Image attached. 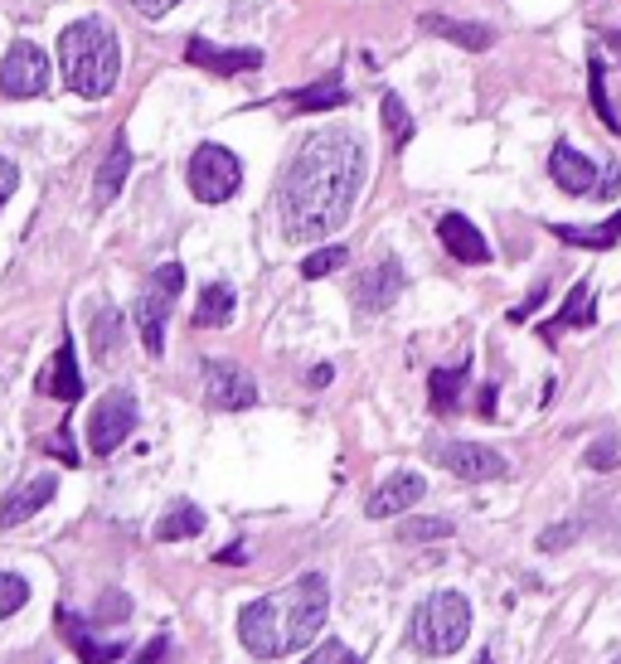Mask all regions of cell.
I'll return each mask as SVG.
<instances>
[{"mask_svg": "<svg viewBox=\"0 0 621 664\" xmlns=\"http://www.w3.org/2000/svg\"><path fill=\"white\" fill-rule=\"evenodd\" d=\"M331 378H335V368H331V364H315V368H311V388H325Z\"/></svg>", "mask_w": 621, "mask_h": 664, "instance_id": "b9f144b4", "label": "cell"}, {"mask_svg": "<svg viewBox=\"0 0 621 664\" xmlns=\"http://www.w3.org/2000/svg\"><path fill=\"white\" fill-rule=\"evenodd\" d=\"M301 664H364V655H355V650L340 645V641H325V645H315Z\"/></svg>", "mask_w": 621, "mask_h": 664, "instance_id": "836d02e7", "label": "cell"}, {"mask_svg": "<svg viewBox=\"0 0 621 664\" xmlns=\"http://www.w3.org/2000/svg\"><path fill=\"white\" fill-rule=\"evenodd\" d=\"M131 6L141 10V15H151V20H161V15H170V10L180 6V0H131Z\"/></svg>", "mask_w": 621, "mask_h": 664, "instance_id": "60d3db41", "label": "cell"}, {"mask_svg": "<svg viewBox=\"0 0 621 664\" xmlns=\"http://www.w3.org/2000/svg\"><path fill=\"white\" fill-rule=\"evenodd\" d=\"M471 635V601L461 592H432L413 607L408 641L418 655H457Z\"/></svg>", "mask_w": 621, "mask_h": 664, "instance_id": "277c9868", "label": "cell"}, {"mask_svg": "<svg viewBox=\"0 0 621 664\" xmlns=\"http://www.w3.org/2000/svg\"><path fill=\"white\" fill-rule=\"evenodd\" d=\"M477 664H495V655H481V660H477Z\"/></svg>", "mask_w": 621, "mask_h": 664, "instance_id": "ee69618b", "label": "cell"}, {"mask_svg": "<svg viewBox=\"0 0 621 664\" xmlns=\"http://www.w3.org/2000/svg\"><path fill=\"white\" fill-rule=\"evenodd\" d=\"M49 78H54V68H49V54L40 44L20 40L10 44V54L0 58V93L10 97V103H30V97H44L49 93Z\"/></svg>", "mask_w": 621, "mask_h": 664, "instance_id": "ba28073f", "label": "cell"}, {"mask_svg": "<svg viewBox=\"0 0 621 664\" xmlns=\"http://www.w3.org/2000/svg\"><path fill=\"white\" fill-rule=\"evenodd\" d=\"M592 194H598V200H617V194H621V161H607L602 165L598 190H592Z\"/></svg>", "mask_w": 621, "mask_h": 664, "instance_id": "d590c367", "label": "cell"}, {"mask_svg": "<svg viewBox=\"0 0 621 664\" xmlns=\"http://www.w3.org/2000/svg\"><path fill=\"white\" fill-rule=\"evenodd\" d=\"M24 601H30V582H24V577H15V572H0V621L15 617Z\"/></svg>", "mask_w": 621, "mask_h": 664, "instance_id": "d6a6232c", "label": "cell"}, {"mask_svg": "<svg viewBox=\"0 0 621 664\" xmlns=\"http://www.w3.org/2000/svg\"><path fill=\"white\" fill-rule=\"evenodd\" d=\"M428 457L442 465L447 475H457V481H471V485L501 481V475H510V461H505L495 447H481V441H437Z\"/></svg>", "mask_w": 621, "mask_h": 664, "instance_id": "9c48e42d", "label": "cell"}, {"mask_svg": "<svg viewBox=\"0 0 621 664\" xmlns=\"http://www.w3.org/2000/svg\"><path fill=\"white\" fill-rule=\"evenodd\" d=\"M88 340H93V360L97 364H117L121 340H127V321H121V311H113V306H97L93 325H88Z\"/></svg>", "mask_w": 621, "mask_h": 664, "instance_id": "7402d4cb", "label": "cell"}, {"mask_svg": "<svg viewBox=\"0 0 621 664\" xmlns=\"http://www.w3.org/2000/svg\"><path fill=\"white\" fill-rule=\"evenodd\" d=\"M200 534H204V510L194 500H175L161 520H156V538H161V544H180V538H200Z\"/></svg>", "mask_w": 621, "mask_h": 664, "instance_id": "cb8c5ba5", "label": "cell"}, {"mask_svg": "<svg viewBox=\"0 0 621 664\" xmlns=\"http://www.w3.org/2000/svg\"><path fill=\"white\" fill-rule=\"evenodd\" d=\"M54 495H58V475H34V481L15 485L6 495V504H0V528H20L24 520H34Z\"/></svg>", "mask_w": 621, "mask_h": 664, "instance_id": "e0dca14e", "label": "cell"}, {"mask_svg": "<svg viewBox=\"0 0 621 664\" xmlns=\"http://www.w3.org/2000/svg\"><path fill=\"white\" fill-rule=\"evenodd\" d=\"M437 243H442V248L452 253L457 263H467V267L491 263V243H485V233L471 224L467 214H442V218H437Z\"/></svg>", "mask_w": 621, "mask_h": 664, "instance_id": "7c38bea8", "label": "cell"}, {"mask_svg": "<svg viewBox=\"0 0 621 664\" xmlns=\"http://www.w3.org/2000/svg\"><path fill=\"white\" fill-rule=\"evenodd\" d=\"M370 175V151L355 127H321L291 151L277 184L282 233L291 243H321L350 224Z\"/></svg>", "mask_w": 621, "mask_h": 664, "instance_id": "6da1fadb", "label": "cell"}, {"mask_svg": "<svg viewBox=\"0 0 621 664\" xmlns=\"http://www.w3.org/2000/svg\"><path fill=\"white\" fill-rule=\"evenodd\" d=\"M127 611H131V601H127V597H121V592H107L93 621H127Z\"/></svg>", "mask_w": 621, "mask_h": 664, "instance_id": "74e56055", "label": "cell"}, {"mask_svg": "<svg viewBox=\"0 0 621 664\" xmlns=\"http://www.w3.org/2000/svg\"><path fill=\"white\" fill-rule=\"evenodd\" d=\"M185 58H190L194 68L224 73V78L263 68V49H218V44H210V40H190V44H185Z\"/></svg>", "mask_w": 621, "mask_h": 664, "instance_id": "2e32d148", "label": "cell"}, {"mask_svg": "<svg viewBox=\"0 0 621 664\" xmlns=\"http://www.w3.org/2000/svg\"><path fill=\"white\" fill-rule=\"evenodd\" d=\"M379 117H384V131H388V141L404 151V146L413 141V117H408V107H404V97L398 93H384V103H379Z\"/></svg>", "mask_w": 621, "mask_h": 664, "instance_id": "f1b7e54d", "label": "cell"}, {"mask_svg": "<svg viewBox=\"0 0 621 664\" xmlns=\"http://www.w3.org/2000/svg\"><path fill=\"white\" fill-rule=\"evenodd\" d=\"M578 520H568V524H554V528H544L539 534V553H564L568 544H574V534H578Z\"/></svg>", "mask_w": 621, "mask_h": 664, "instance_id": "e575fe53", "label": "cell"}, {"mask_svg": "<svg viewBox=\"0 0 621 664\" xmlns=\"http://www.w3.org/2000/svg\"><path fill=\"white\" fill-rule=\"evenodd\" d=\"M15 190H20V170L10 165L6 156H0V204H6V200H10V194H15Z\"/></svg>", "mask_w": 621, "mask_h": 664, "instance_id": "ab89813d", "label": "cell"}, {"mask_svg": "<svg viewBox=\"0 0 621 664\" xmlns=\"http://www.w3.org/2000/svg\"><path fill=\"white\" fill-rule=\"evenodd\" d=\"M588 471H617L621 465V437H598L588 451H582Z\"/></svg>", "mask_w": 621, "mask_h": 664, "instance_id": "1f68e13d", "label": "cell"}, {"mask_svg": "<svg viewBox=\"0 0 621 664\" xmlns=\"http://www.w3.org/2000/svg\"><path fill=\"white\" fill-rule=\"evenodd\" d=\"M404 544H437V538H452V520H408L398 528Z\"/></svg>", "mask_w": 621, "mask_h": 664, "instance_id": "4dcf8cb0", "label": "cell"}, {"mask_svg": "<svg viewBox=\"0 0 621 664\" xmlns=\"http://www.w3.org/2000/svg\"><path fill=\"white\" fill-rule=\"evenodd\" d=\"M592 321H598V306H592V281H578V287L568 291L564 311H558L554 321L539 330V335H544V344H554L564 330H582V325H592Z\"/></svg>", "mask_w": 621, "mask_h": 664, "instance_id": "44dd1931", "label": "cell"}, {"mask_svg": "<svg viewBox=\"0 0 621 664\" xmlns=\"http://www.w3.org/2000/svg\"><path fill=\"white\" fill-rule=\"evenodd\" d=\"M131 175V141H127V131H117L113 146H107V161L97 165V180H93V204L97 208H107L121 194V184H127Z\"/></svg>", "mask_w": 621, "mask_h": 664, "instance_id": "ffe728a7", "label": "cell"}, {"mask_svg": "<svg viewBox=\"0 0 621 664\" xmlns=\"http://www.w3.org/2000/svg\"><path fill=\"white\" fill-rule=\"evenodd\" d=\"M345 263H350V248H340V243H325V248H311V253H307V263H301V277H307V281H321V277L340 272Z\"/></svg>", "mask_w": 621, "mask_h": 664, "instance_id": "f546056e", "label": "cell"}, {"mask_svg": "<svg viewBox=\"0 0 621 664\" xmlns=\"http://www.w3.org/2000/svg\"><path fill=\"white\" fill-rule=\"evenodd\" d=\"M481 413H485V417L495 413V388H485V393H481Z\"/></svg>", "mask_w": 621, "mask_h": 664, "instance_id": "7bdbcfd3", "label": "cell"}, {"mask_svg": "<svg viewBox=\"0 0 621 664\" xmlns=\"http://www.w3.org/2000/svg\"><path fill=\"white\" fill-rule=\"evenodd\" d=\"M461 388H467V364L432 368V374H428V398H432V413H437V417H452V413L461 408Z\"/></svg>", "mask_w": 621, "mask_h": 664, "instance_id": "d4e9b609", "label": "cell"}, {"mask_svg": "<svg viewBox=\"0 0 621 664\" xmlns=\"http://www.w3.org/2000/svg\"><path fill=\"white\" fill-rule=\"evenodd\" d=\"M58 73H64V83L78 97H107L117 88V73H121V44L113 34V24L107 20H73L64 34H58Z\"/></svg>", "mask_w": 621, "mask_h": 664, "instance_id": "3957f363", "label": "cell"}, {"mask_svg": "<svg viewBox=\"0 0 621 664\" xmlns=\"http://www.w3.org/2000/svg\"><path fill=\"white\" fill-rule=\"evenodd\" d=\"M238 311V297L228 281H210V287L200 291V301H194V325L200 330H224L228 321H234Z\"/></svg>", "mask_w": 621, "mask_h": 664, "instance_id": "603a6c76", "label": "cell"}, {"mask_svg": "<svg viewBox=\"0 0 621 664\" xmlns=\"http://www.w3.org/2000/svg\"><path fill=\"white\" fill-rule=\"evenodd\" d=\"M598 175H602V170L592 165L588 156L578 151V146L558 141L554 151H549V180H554L564 194H574V200H578V194H592V190H598Z\"/></svg>", "mask_w": 621, "mask_h": 664, "instance_id": "5bb4252c", "label": "cell"}, {"mask_svg": "<svg viewBox=\"0 0 621 664\" xmlns=\"http://www.w3.org/2000/svg\"><path fill=\"white\" fill-rule=\"evenodd\" d=\"M287 103H291V113H331V107L350 103V88L340 78H321V83H311V88L287 93Z\"/></svg>", "mask_w": 621, "mask_h": 664, "instance_id": "484cf974", "label": "cell"}, {"mask_svg": "<svg viewBox=\"0 0 621 664\" xmlns=\"http://www.w3.org/2000/svg\"><path fill=\"white\" fill-rule=\"evenodd\" d=\"M549 233H554V238H564V243H574V248H592V253H607V248H617V243H621V214H612V218H607V224H598V228L554 224Z\"/></svg>", "mask_w": 621, "mask_h": 664, "instance_id": "4316f807", "label": "cell"}, {"mask_svg": "<svg viewBox=\"0 0 621 664\" xmlns=\"http://www.w3.org/2000/svg\"><path fill=\"white\" fill-rule=\"evenodd\" d=\"M54 625H58V635H64V641L78 650L83 664H113L117 655H127V645H121V641H93L88 621L73 617V611H64V607L54 611Z\"/></svg>", "mask_w": 621, "mask_h": 664, "instance_id": "ac0fdd59", "label": "cell"}, {"mask_svg": "<svg viewBox=\"0 0 621 664\" xmlns=\"http://www.w3.org/2000/svg\"><path fill=\"white\" fill-rule=\"evenodd\" d=\"M325 617H331V582L325 572H301L282 592L258 597L238 611V641L258 660H282L311 650V641L325 631Z\"/></svg>", "mask_w": 621, "mask_h": 664, "instance_id": "7a4b0ae2", "label": "cell"}, {"mask_svg": "<svg viewBox=\"0 0 621 664\" xmlns=\"http://www.w3.org/2000/svg\"><path fill=\"white\" fill-rule=\"evenodd\" d=\"M137 664H170V641H165V635H156V641L137 655Z\"/></svg>", "mask_w": 621, "mask_h": 664, "instance_id": "f35d334b", "label": "cell"}, {"mask_svg": "<svg viewBox=\"0 0 621 664\" xmlns=\"http://www.w3.org/2000/svg\"><path fill=\"white\" fill-rule=\"evenodd\" d=\"M422 495H428V481H422L418 471H394V475H388V481L370 495V504H364V514H370V520H388V514H408Z\"/></svg>", "mask_w": 621, "mask_h": 664, "instance_id": "4fadbf2b", "label": "cell"}, {"mask_svg": "<svg viewBox=\"0 0 621 664\" xmlns=\"http://www.w3.org/2000/svg\"><path fill=\"white\" fill-rule=\"evenodd\" d=\"M204 398L218 413H243L258 403V384L248 368H238L234 360H204Z\"/></svg>", "mask_w": 621, "mask_h": 664, "instance_id": "30bf717a", "label": "cell"}, {"mask_svg": "<svg viewBox=\"0 0 621 664\" xmlns=\"http://www.w3.org/2000/svg\"><path fill=\"white\" fill-rule=\"evenodd\" d=\"M180 291H185V267L165 263V267H156V272L146 277L141 297H137V306H131V321H137V335H141L151 360L165 354V321H170V311H175Z\"/></svg>", "mask_w": 621, "mask_h": 664, "instance_id": "5b68a950", "label": "cell"}, {"mask_svg": "<svg viewBox=\"0 0 621 664\" xmlns=\"http://www.w3.org/2000/svg\"><path fill=\"white\" fill-rule=\"evenodd\" d=\"M612 664H621V655H617V660H612Z\"/></svg>", "mask_w": 621, "mask_h": 664, "instance_id": "f6af8a7d", "label": "cell"}, {"mask_svg": "<svg viewBox=\"0 0 621 664\" xmlns=\"http://www.w3.org/2000/svg\"><path fill=\"white\" fill-rule=\"evenodd\" d=\"M588 97H592V113L602 117V127L607 131H621V117H617L612 97H607V68H602V58H592V64H588Z\"/></svg>", "mask_w": 621, "mask_h": 664, "instance_id": "83f0119b", "label": "cell"}, {"mask_svg": "<svg viewBox=\"0 0 621 664\" xmlns=\"http://www.w3.org/2000/svg\"><path fill=\"white\" fill-rule=\"evenodd\" d=\"M40 393L44 398H58V403H78L83 398V374H78V354H73V340L64 335L49 360L44 378H40Z\"/></svg>", "mask_w": 621, "mask_h": 664, "instance_id": "d6986e66", "label": "cell"}, {"mask_svg": "<svg viewBox=\"0 0 621 664\" xmlns=\"http://www.w3.org/2000/svg\"><path fill=\"white\" fill-rule=\"evenodd\" d=\"M137 417H141V408H137V393L131 388L103 393L88 413V451L93 457H113L121 441L137 432Z\"/></svg>", "mask_w": 621, "mask_h": 664, "instance_id": "52a82bcc", "label": "cell"}, {"mask_svg": "<svg viewBox=\"0 0 621 664\" xmlns=\"http://www.w3.org/2000/svg\"><path fill=\"white\" fill-rule=\"evenodd\" d=\"M185 180H190V194L200 204H228L243 190V161L228 151V146L204 141V146H194Z\"/></svg>", "mask_w": 621, "mask_h": 664, "instance_id": "8992f818", "label": "cell"}, {"mask_svg": "<svg viewBox=\"0 0 621 664\" xmlns=\"http://www.w3.org/2000/svg\"><path fill=\"white\" fill-rule=\"evenodd\" d=\"M404 287H408L404 263H398V257H384V263H374L370 272H360L350 291H355V306L364 315H379V311H388V306L404 297Z\"/></svg>", "mask_w": 621, "mask_h": 664, "instance_id": "8fae6325", "label": "cell"}, {"mask_svg": "<svg viewBox=\"0 0 621 664\" xmlns=\"http://www.w3.org/2000/svg\"><path fill=\"white\" fill-rule=\"evenodd\" d=\"M422 34H437V40L467 49V54H485V49L495 44V30L491 24H477V20H457V15H442V10H428V15L418 20Z\"/></svg>", "mask_w": 621, "mask_h": 664, "instance_id": "9a60e30c", "label": "cell"}, {"mask_svg": "<svg viewBox=\"0 0 621 664\" xmlns=\"http://www.w3.org/2000/svg\"><path fill=\"white\" fill-rule=\"evenodd\" d=\"M44 451H49V457H58L64 465H78V451H73V441H68V427H58V432L44 441Z\"/></svg>", "mask_w": 621, "mask_h": 664, "instance_id": "8d00e7d4", "label": "cell"}]
</instances>
